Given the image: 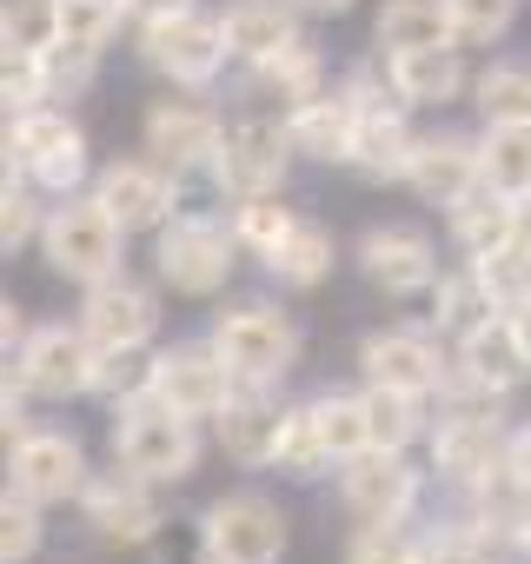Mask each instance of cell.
<instances>
[{"label": "cell", "mask_w": 531, "mask_h": 564, "mask_svg": "<svg viewBox=\"0 0 531 564\" xmlns=\"http://www.w3.org/2000/svg\"><path fill=\"white\" fill-rule=\"evenodd\" d=\"M113 458L147 478V485H180L193 478V458H199V438H193V419H180L173 405H160L153 392L120 405V425H113Z\"/></svg>", "instance_id": "1"}, {"label": "cell", "mask_w": 531, "mask_h": 564, "mask_svg": "<svg viewBox=\"0 0 531 564\" xmlns=\"http://www.w3.org/2000/svg\"><path fill=\"white\" fill-rule=\"evenodd\" d=\"M120 239H127V226H120L100 199H74V193H67V206H54L47 226H41L47 265H54L61 279H80V286H100V279L120 272Z\"/></svg>", "instance_id": "2"}, {"label": "cell", "mask_w": 531, "mask_h": 564, "mask_svg": "<svg viewBox=\"0 0 531 564\" xmlns=\"http://www.w3.org/2000/svg\"><path fill=\"white\" fill-rule=\"evenodd\" d=\"M199 544H206V557H219V564H280V557H286V518H280L273 498L232 491V498H213V505H206Z\"/></svg>", "instance_id": "3"}, {"label": "cell", "mask_w": 531, "mask_h": 564, "mask_svg": "<svg viewBox=\"0 0 531 564\" xmlns=\"http://www.w3.org/2000/svg\"><path fill=\"white\" fill-rule=\"evenodd\" d=\"M213 346L219 359L232 366L239 386H280L300 359V333L273 313V306H239V313H219L213 326Z\"/></svg>", "instance_id": "4"}, {"label": "cell", "mask_w": 531, "mask_h": 564, "mask_svg": "<svg viewBox=\"0 0 531 564\" xmlns=\"http://www.w3.org/2000/svg\"><path fill=\"white\" fill-rule=\"evenodd\" d=\"M232 232L226 226H213V219H193V213H180V219H166L160 226V279L173 293H186V300H206V293H219L226 286V272H232Z\"/></svg>", "instance_id": "5"}, {"label": "cell", "mask_w": 531, "mask_h": 564, "mask_svg": "<svg viewBox=\"0 0 531 564\" xmlns=\"http://www.w3.org/2000/svg\"><path fill=\"white\" fill-rule=\"evenodd\" d=\"M94 359H100V346L80 326H41L21 339V359L8 379L28 386L34 399H80V392H94Z\"/></svg>", "instance_id": "6"}, {"label": "cell", "mask_w": 531, "mask_h": 564, "mask_svg": "<svg viewBox=\"0 0 531 564\" xmlns=\"http://www.w3.org/2000/svg\"><path fill=\"white\" fill-rule=\"evenodd\" d=\"M140 54H147V67H160L166 80L206 87L232 47H226V28H219V21H206L199 8H186V14L147 21V28H140Z\"/></svg>", "instance_id": "7"}, {"label": "cell", "mask_w": 531, "mask_h": 564, "mask_svg": "<svg viewBox=\"0 0 531 564\" xmlns=\"http://www.w3.org/2000/svg\"><path fill=\"white\" fill-rule=\"evenodd\" d=\"M286 160H293V133L286 127H273V120H239V127H226V140L213 153V180L232 199H259V193H280Z\"/></svg>", "instance_id": "8"}, {"label": "cell", "mask_w": 531, "mask_h": 564, "mask_svg": "<svg viewBox=\"0 0 531 564\" xmlns=\"http://www.w3.org/2000/svg\"><path fill=\"white\" fill-rule=\"evenodd\" d=\"M232 366L219 359V346H173L153 359V399L173 405L180 419H213L232 399Z\"/></svg>", "instance_id": "9"}, {"label": "cell", "mask_w": 531, "mask_h": 564, "mask_svg": "<svg viewBox=\"0 0 531 564\" xmlns=\"http://www.w3.org/2000/svg\"><path fill=\"white\" fill-rule=\"evenodd\" d=\"M359 100V133H353V166L366 180H405L412 173V153H419V133L405 127L399 107H386V94H372V80L359 74L346 87Z\"/></svg>", "instance_id": "10"}, {"label": "cell", "mask_w": 531, "mask_h": 564, "mask_svg": "<svg viewBox=\"0 0 531 564\" xmlns=\"http://www.w3.org/2000/svg\"><path fill=\"white\" fill-rule=\"evenodd\" d=\"M359 265L386 300H412V293L438 286V259H432V239L419 226H372L359 239Z\"/></svg>", "instance_id": "11"}, {"label": "cell", "mask_w": 531, "mask_h": 564, "mask_svg": "<svg viewBox=\"0 0 531 564\" xmlns=\"http://www.w3.org/2000/svg\"><path fill=\"white\" fill-rule=\"evenodd\" d=\"M94 199H100L127 232H147V226H166V219H173L180 186H173V166H160V160H120V166L100 173Z\"/></svg>", "instance_id": "12"}, {"label": "cell", "mask_w": 531, "mask_h": 564, "mask_svg": "<svg viewBox=\"0 0 531 564\" xmlns=\"http://www.w3.org/2000/svg\"><path fill=\"white\" fill-rule=\"evenodd\" d=\"M505 458H511V438H505V425L491 419V412H452L438 432H432V471H445L452 485H478V478H491V471H505Z\"/></svg>", "instance_id": "13"}, {"label": "cell", "mask_w": 531, "mask_h": 564, "mask_svg": "<svg viewBox=\"0 0 531 564\" xmlns=\"http://www.w3.org/2000/svg\"><path fill=\"white\" fill-rule=\"evenodd\" d=\"M8 478L34 505H61V498H80L87 491V458H80V445L67 432H28V438H14Z\"/></svg>", "instance_id": "14"}, {"label": "cell", "mask_w": 531, "mask_h": 564, "mask_svg": "<svg viewBox=\"0 0 531 564\" xmlns=\"http://www.w3.org/2000/svg\"><path fill=\"white\" fill-rule=\"evenodd\" d=\"M346 505L366 518V524H399L412 505H419V471L405 465V452H359L346 458V478H339Z\"/></svg>", "instance_id": "15"}, {"label": "cell", "mask_w": 531, "mask_h": 564, "mask_svg": "<svg viewBox=\"0 0 531 564\" xmlns=\"http://www.w3.org/2000/svg\"><path fill=\"white\" fill-rule=\"evenodd\" d=\"M153 326H160L153 293L133 286V279H120V272L100 279V286H87V300H80V333H87L100 352H113V346H147Z\"/></svg>", "instance_id": "16"}, {"label": "cell", "mask_w": 531, "mask_h": 564, "mask_svg": "<svg viewBox=\"0 0 531 564\" xmlns=\"http://www.w3.org/2000/svg\"><path fill=\"white\" fill-rule=\"evenodd\" d=\"M80 505H87V524H94L107 544H147V538L160 531V505L147 498V478H133L127 465H120L113 478H87Z\"/></svg>", "instance_id": "17"}, {"label": "cell", "mask_w": 531, "mask_h": 564, "mask_svg": "<svg viewBox=\"0 0 531 564\" xmlns=\"http://www.w3.org/2000/svg\"><path fill=\"white\" fill-rule=\"evenodd\" d=\"M213 425H219L226 458H239V465H273L280 432H286V412L273 405V392H266V386H232V399L213 412Z\"/></svg>", "instance_id": "18"}, {"label": "cell", "mask_w": 531, "mask_h": 564, "mask_svg": "<svg viewBox=\"0 0 531 564\" xmlns=\"http://www.w3.org/2000/svg\"><path fill=\"white\" fill-rule=\"evenodd\" d=\"M219 140H226V127H219L206 107L160 100V107L147 113V153H153L160 166H173V173H186V166H213Z\"/></svg>", "instance_id": "19"}, {"label": "cell", "mask_w": 531, "mask_h": 564, "mask_svg": "<svg viewBox=\"0 0 531 564\" xmlns=\"http://www.w3.org/2000/svg\"><path fill=\"white\" fill-rule=\"evenodd\" d=\"M478 180H485V160H478V147L458 140V133H432V140H419L412 173H405V186H412L425 206H445V213H452Z\"/></svg>", "instance_id": "20"}, {"label": "cell", "mask_w": 531, "mask_h": 564, "mask_svg": "<svg viewBox=\"0 0 531 564\" xmlns=\"http://www.w3.org/2000/svg\"><path fill=\"white\" fill-rule=\"evenodd\" d=\"M359 366L372 386H399V392H438L445 386V366H438V346L412 326H392V333H372L359 346Z\"/></svg>", "instance_id": "21"}, {"label": "cell", "mask_w": 531, "mask_h": 564, "mask_svg": "<svg viewBox=\"0 0 531 564\" xmlns=\"http://www.w3.org/2000/svg\"><path fill=\"white\" fill-rule=\"evenodd\" d=\"M458 372L505 399V392L531 372V346H524V333H518V313H491L478 333H465V339H458Z\"/></svg>", "instance_id": "22"}, {"label": "cell", "mask_w": 531, "mask_h": 564, "mask_svg": "<svg viewBox=\"0 0 531 564\" xmlns=\"http://www.w3.org/2000/svg\"><path fill=\"white\" fill-rule=\"evenodd\" d=\"M286 133H293V153H306V160H353L359 100L353 94H313V100L293 107Z\"/></svg>", "instance_id": "23"}, {"label": "cell", "mask_w": 531, "mask_h": 564, "mask_svg": "<svg viewBox=\"0 0 531 564\" xmlns=\"http://www.w3.org/2000/svg\"><path fill=\"white\" fill-rule=\"evenodd\" d=\"M226 47L239 54V61H273L280 47H293L300 41V21H293V8H286V0H232V8H226Z\"/></svg>", "instance_id": "24"}, {"label": "cell", "mask_w": 531, "mask_h": 564, "mask_svg": "<svg viewBox=\"0 0 531 564\" xmlns=\"http://www.w3.org/2000/svg\"><path fill=\"white\" fill-rule=\"evenodd\" d=\"M379 47L386 54H419V47H458L445 0H386L379 8Z\"/></svg>", "instance_id": "25"}, {"label": "cell", "mask_w": 531, "mask_h": 564, "mask_svg": "<svg viewBox=\"0 0 531 564\" xmlns=\"http://www.w3.org/2000/svg\"><path fill=\"white\" fill-rule=\"evenodd\" d=\"M392 94L405 107H445L458 87H465V67H458V47H419V54H392Z\"/></svg>", "instance_id": "26"}, {"label": "cell", "mask_w": 531, "mask_h": 564, "mask_svg": "<svg viewBox=\"0 0 531 564\" xmlns=\"http://www.w3.org/2000/svg\"><path fill=\"white\" fill-rule=\"evenodd\" d=\"M518 213H524V199H511V193H498L491 180H478V186L452 206V232H458V246L478 259V252H491V246H505V239L518 232Z\"/></svg>", "instance_id": "27"}, {"label": "cell", "mask_w": 531, "mask_h": 564, "mask_svg": "<svg viewBox=\"0 0 531 564\" xmlns=\"http://www.w3.org/2000/svg\"><path fill=\"white\" fill-rule=\"evenodd\" d=\"M266 272H273L280 286H293V293H313L319 279L333 272V232H326V226H313V219H300V226L286 232V246L266 259Z\"/></svg>", "instance_id": "28"}, {"label": "cell", "mask_w": 531, "mask_h": 564, "mask_svg": "<svg viewBox=\"0 0 531 564\" xmlns=\"http://www.w3.org/2000/svg\"><path fill=\"white\" fill-rule=\"evenodd\" d=\"M498 313V300L485 293V279H478V265H465V272H445L438 286H432V319H438V333H478L485 319Z\"/></svg>", "instance_id": "29"}, {"label": "cell", "mask_w": 531, "mask_h": 564, "mask_svg": "<svg viewBox=\"0 0 531 564\" xmlns=\"http://www.w3.org/2000/svg\"><path fill=\"white\" fill-rule=\"evenodd\" d=\"M67 140H80V127L54 107H28V113H8V166L34 173L47 153H61Z\"/></svg>", "instance_id": "30"}, {"label": "cell", "mask_w": 531, "mask_h": 564, "mask_svg": "<svg viewBox=\"0 0 531 564\" xmlns=\"http://www.w3.org/2000/svg\"><path fill=\"white\" fill-rule=\"evenodd\" d=\"M359 399H366V425H372V445H379V452H405V445L425 432V412H419L425 392L372 386V392H359Z\"/></svg>", "instance_id": "31"}, {"label": "cell", "mask_w": 531, "mask_h": 564, "mask_svg": "<svg viewBox=\"0 0 531 564\" xmlns=\"http://www.w3.org/2000/svg\"><path fill=\"white\" fill-rule=\"evenodd\" d=\"M485 180L511 199H531V127H485Z\"/></svg>", "instance_id": "32"}, {"label": "cell", "mask_w": 531, "mask_h": 564, "mask_svg": "<svg viewBox=\"0 0 531 564\" xmlns=\"http://www.w3.org/2000/svg\"><path fill=\"white\" fill-rule=\"evenodd\" d=\"M472 498H478V524H485L491 538H524V531H531V491L511 478V465L491 471V478H478Z\"/></svg>", "instance_id": "33"}, {"label": "cell", "mask_w": 531, "mask_h": 564, "mask_svg": "<svg viewBox=\"0 0 531 564\" xmlns=\"http://www.w3.org/2000/svg\"><path fill=\"white\" fill-rule=\"evenodd\" d=\"M478 113L485 127H531V67H485L478 74Z\"/></svg>", "instance_id": "34"}, {"label": "cell", "mask_w": 531, "mask_h": 564, "mask_svg": "<svg viewBox=\"0 0 531 564\" xmlns=\"http://www.w3.org/2000/svg\"><path fill=\"white\" fill-rule=\"evenodd\" d=\"M252 80H259V94H273V100H313L319 94V80H326V67H319V54L306 47V41H293V47H280L273 61H259L252 67Z\"/></svg>", "instance_id": "35"}, {"label": "cell", "mask_w": 531, "mask_h": 564, "mask_svg": "<svg viewBox=\"0 0 531 564\" xmlns=\"http://www.w3.org/2000/svg\"><path fill=\"white\" fill-rule=\"evenodd\" d=\"M120 14H127L120 0H61V47L100 61L107 41L120 34Z\"/></svg>", "instance_id": "36"}, {"label": "cell", "mask_w": 531, "mask_h": 564, "mask_svg": "<svg viewBox=\"0 0 531 564\" xmlns=\"http://www.w3.org/2000/svg\"><path fill=\"white\" fill-rule=\"evenodd\" d=\"M147 392H153V359H147V346H113V352L94 359V399L133 405V399H147Z\"/></svg>", "instance_id": "37"}, {"label": "cell", "mask_w": 531, "mask_h": 564, "mask_svg": "<svg viewBox=\"0 0 531 564\" xmlns=\"http://www.w3.org/2000/svg\"><path fill=\"white\" fill-rule=\"evenodd\" d=\"M0 41L8 54H61V0H8Z\"/></svg>", "instance_id": "38"}, {"label": "cell", "mask_w": 531, "mask_h": 564, "mask_svg": "<svg viewBox=\"0 0 531 564\" xmlns=\"http://www.w3.org/2000/svg\"><path fill=\"white\" fill-rule=\"evenodd\" d=\"M478 265V279H485V293L498 300V313H518V306H531V252L524 246H491V252H478L472 259Z\"/></svg>", "instance_id": "39"}, {"label": "cell", "mask_w": 531, "mask_h": 564, "mask_svg": "<svg viewBox=\"0 0 531 564\" xmlns=\"http://www.w3.org/2000/svg\"><path fill=\"white\" fill-rule=\"evenodd\" d=\"M313 419H319V438H326V452H333L339 465L359 458V452H372L366 399H339V392H326V399H313Z\"/></svg>", "instance_id": "40"}, {"label": "cell", "mask_w": 531, "mask_h": 564, "mask_svg": "<svg viewBox=\"0 0 531 564\" xmlns=\"http://www.w3.org/2000/svg\"><path fill=\"white\" fill-rule=\"evenodd\" d=\"M300 219L273 199V193H259V199H239V213H232V239L246 246V252H259V259H273L280 246H286V232H293Z\"/></svg>", "instance_id": "41"}, {"label": "cell", "mask_w": 531, "mask_h": 564, "mask_svg": "<svg viewBox=\"0 0 531 564\" xmlns=\"http://www.w3.org/2000/svg\"><path fill=\"white\" fill-rule=\"evenodd\" d=\"M273 465H280L286 478H313L319 465H333V452H326V438H319V419H313V405L286 412V432H280V452H273Z\"/></svg>", "instance_id": "42"}, {"label": "cell", "mask_w": 531, "mask_h": 564, "mask_svg": "<svg viewBox=\"0 0 531 564\" xmlns=\"http://www.w3.org/2000/svg\"><path fill=\"white\" fill-rule=\"evenodd\" d=\"M34 551H41V505L8 485V498H0V557H8V564H28Z\"/></svg>", "instance_id": "43"}, {"label": "cell", "mask_w": 531, "mask_h": 564, "mask_svg": "<svg viewBox=\"0 0 531 564\" xmlns=\"http://www.w3.org/2000/svg\"><path fill=\"white\" fill-rule=\"evenodd\" d=\"M0 94H8V113L47 107V100H54V80H47V54H8V67H0Z\"/></svg>", "instance_id": "44"}, {"label": "cell", "mask_w": 531, "mask_h": 564, "mask_svg": "<svg viewBox=\"0 0 531 564\" xmlns=\"http://www.w3.org/2000/svg\"><path fill=\"white\" fill-rule=\"evenodd\" d=\"M346 564H425V544H412L399 524H366L346 544Z\"/></svg>", "instance_id": "45"}, {"label": "cell", "mask_w": 531, "mask_h": 564, "mask_svg": "<svg viewBox=\"0 0 531 564\" xmlns=\"http://www.w3.org/2000/svg\"><path fill=\"white\" fill-rule=\"evenodd\" d=\"M445 8H452L458 41H465V47H485V41H498V34L511 28L518 0H445Z\"/></svg>", "instance_id": "46"}, {"label": "cell", "mask_w": 531, "mask_h": 564, "mask_svg": "<svg viewBox=\"0 0 531 564\" xmlns=\"http://www.w3.org/2000/svg\"><path fill=\"white\" fill-rule=\"evenodd\" d=\"M491 551H498V538L485 524H458V531L425 538V564H491Z\"/></svg>", "instance_id": "47"}, {"label": "cell", "mask_w": 531, "mask_h": 564, "mask_svg": "<svg viewBox=\"0 0 531 564\" xmlns=\"http://www.w3.org/2000/svg\"><path fill=\"white\" fill-rule=\"evenodd\" d=\"M41 226H47V219H41L34 193H28V186L14 180V166H8V193H0V246L14 252V246H28V239H34Z\"/></svg>", "instance_id": "48"}, {"label": "cell", "mask_w": 531, "mask_h": 564, "mask_svg": "<svg viewBox=\"0 0 531 564\" xmlns=\"http://www.w3.org/2000/svg\"><path fill=\"white\" fill-rule=\"evenodd\" d=\"M28 180H34V186H54V193H74V186L87 180V133H80V140H67L61 153H47Z\"/></svg>", "instance_id": "49"}, {"label": "cell", "mask_w": 531, "mask_h": 564, "mask_svg": "<svg viewBox=\"0 0 531 564\" xmlns=\"http://www.w3.org/2000/svg\"><path fill=\"white\" fill-rule=\"evenodd\" d=\"M120 8H127L133 21H166V14H186L193 0H120Z\"/></svg>", "instance_id": "50"}, {"label": "cell", "mask_w": 531, "mask_h": 564, "mask_svg": "<svg viewBox=\"0 0 531 564\" xmlns=\"http://www.w3.org/2000/svg\"><path fill=\"white\" fill-rule=\"evenodd\" d=\"M505 465H511V478L531 491V432H518V438H511V458H505Z\"/></svg>", "instance_id": "51"}, {"label": "cell", "mask_w": 531, "mask_h": 564, "mask_svg": "<svg viewBox=\"0 0 531 564\" xmlns=\"http://www.w3.org/2000/svg\"><path fill=\"white\" fill-rule=\"evenodd\" d=\"M511 246H524V252H531V199H524V213H518V232H511Z\"/></svg>", "instance_id": "52"}, {"label": "cell", "mask_w": 531, "mask_h": 564, "mask_svg": "<svg viewBox=\"0 0 531 564\" xmlns=\"http://www.w3.org/2000/svg\"><path fill=\"white\" fill-rule=\"evenodd\" d=\"M300 8H313V14H346L353 0H300Z\"/></svg>", "instance_id": "53"}, {"label": "cell", "mask_w": 531, "mask_h": 564, "mask_svg": "<svg viewBox=\"0 0 531 564\" xmlns=\"http://www.w3.org/2000/svg\"><path fill=\"white\" fill-rule=\"evenodd\" d=\"M518 333H524V346H531V306H518Z\"/></svg>", "instance_id": "54"}, {"label": "cell", "mask_w": 531, "mask_h": 564, "mask_svg": "<svg viewBox=\"0 0 531 564\" xmlns=\"http://www.w3.org/2000/svg\"><path fill=\"white\" fill-rule=\"evenodd\" d=\"M518 544H524V557H531V531H524V538H518Z\"/></svg>", "instance_id": "55"}, {"label": "cell", "mask_w": 531, "mask_h": 564, "mask_svg": "<svg viewBox=\"0 0 531 564\" xmlns=\"http://www.w3.org/2000/svg\"><path fill=\"white\" fill-rule=\"evenodd\" d=\"M206 564H219V557H206Z\"/></svg>", "instance_id": "56"}]
</instances>
